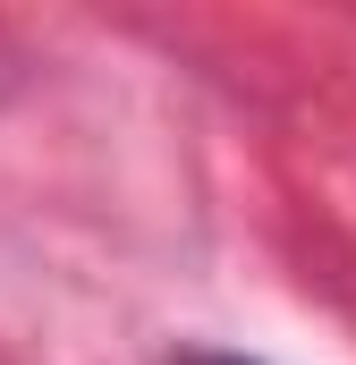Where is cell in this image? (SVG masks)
<instances>
[{
  "label": "cell",
  "instance_id": "6da1fadb",
  "mask_svg": "<svg viewBox=\"0 0 356 365\" xmlns=\"http://www.w3.org/2000/svg\"><path fill=\"white\" fill-rule=\"evenodd\" d=\"M170 365H255V357H238V349H178Z\"/></svg>",
  "mask_w": 356,
  "mask_h": 365
}]
</instances>
